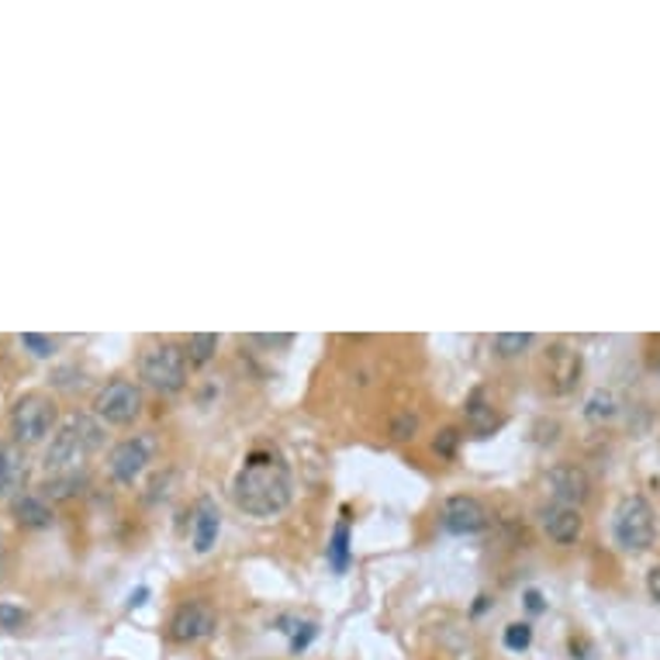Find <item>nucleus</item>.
<instances>
[{
	"label": "nucleus",
	"mask_w": 660,
	"mask_h": 660,
	"mask_svg": "<svg viewBox=\"0 0 660 660\" xmlns=\"http://www.w3.org/2000/svg\"><path fill=\"white\" fill-rule=\"evenodd\" d=\"M222 533V512L211 499H201L191 512V547L198 553H211Z\"/></svg>",
	"instance_id": "ddd939ff"
},
{
	"label": "nucleus",
	"mask_w": 660,
	"mask_h": 660,
	"mask_svg": "<svg viewBox=\"0 0 660 660\" xmlns=\"http://www.w3.org/2000/svg\"><path fill=\"white\" fill-rule=\"evenodd\" d=\"M488 508L474 499V494H454L443 502V529L454 536H470L488 526Z\"/></svg>",
	"instance_id": "1a4fd4ad"
},
{
	"label": "nucleus",
	"mask_w": 660,
	"mask_h": 660,
	"mask_svg": "<svg viewBox=\"0 0 660 660\" xmlns=\"http://www.w3.org/2000/svg\"><path fill=\"white\" fill-rule=\"evenodd\" d=\"M481 391L470 398V405H467V422H470V429H474L478 436H484V433H491L494 426H499V418H494V409L491 405H484L481 402Z\"/></svg>",
	"instance_id": "a211bd4d"
},
{
	"label": "nucleus",
	"mask_w": 660,
	"mask_h": 660,
	"mask_svg": "<svg viewBox=\"0 0 660 660\" xmlns=\"http://www.w3.org/2000/svg\"><path fill=\"white\" fill-rule=\"evenodd\" d=\"M284 633H291V650L298 653L315 640V623H294V629H284Z\"/></svg>",
	"instance_id": "393cba45"
},
{
	"label": "nucleus",
	"mask_w": 660,
	"mask_h": 660,
	"mask_svg": "<svg viewBox=\"0 0 660 660\" xmlns=\"http://www.w3.org/2000/svg\"><path fill=\"white\" fill-rule=\"evenodd\" d=\"M647 588H650V595H653V602H660V563L650 571V578H647Z\"/></svg>",
	"instance_id": "cd10ccee"
},
{
	"label": "nucleus",
	"mask_w": 660,
	"mask_h": 660,
	"mask_svg": "<svg viewBox=\"0 0 660 660\" xmlns=\"http://www.w3.org/2000/svg\"><path fill=\"white\" fill-rule=\"evenodd\" d=\"M616 412H619V405H616V398H612L608 391H595L592 398H588V405H584V415L592 422L616 418Z\"/></svg>",
	"instance_id": "aec40b11"
},
{
	"label": "nucleus",
	"mask_w": 660,
	"mask_h": 660,
	"mask_svg": "<svg viewBox=\"0 0 660 660\" xmlns=\"http://www.w3.org/2000/svg\"><path fill=\"white\" fill-rule=\"evenodd\" d=\"M578 373H581V357H578V353L568 349V346H553V353H550V381H553V391L568 394L574 388V381H578Z\"/></svg>",
	"instance_id": "2eb2a0df"
},
{
	"label": "nucleus",
	"mask_w": 660,
	"mask_h": 660,
	"mask_svg": "<svg viewBox=\"0 0 660 660\" xmlns=\"http://www.w3.org/2000/svg\"><path fill=\"white\" fill-rule=\"evenodd\" d=\"M29 484V454L18 443L0 450V502H14Z\"/></svg>",
	"instance_id": "9b49d317"
},
{
	"label": "nucleus",
	"mask_w": 660,
	"mask_h": 660,
	"mask_svg": "<svg viewBox=\"0 0 660 660\" xmlns=\"http://www.w3.org/2000/svg\"><path fill=\"white\" fill-rule=\"evenodd\" d=\"M457 446H460V433L457 429H443L439 436H436V443H433V450L439 454V457H457Z\"/></svg>",
	"instance_id": "b1692460"
},
{
	"label": "nucleus",
	"mask_w": 660,
	"mask_h": 660,
	"mask_svg": "<svg viewBox=\"0 0 660 660\" xmlns=\"http://www.w3.org/2000/svg\"><path fill=\"white\" fill-rule=\"evenodd\" d=\"M529 644H533V626L529 623H512L505 629V647L508 650L523 653V650H529Z\"/></svg>",
	"instance_id": "4be33fe9"
},
{
	"label": "nucleus",
	"mask_w": 660,
	"mask_h": 660,
	"mask_svg": "<svg viewBox=\"0 0 660 660\" xmlns=\"http://www.w3.org/2000/svg\"><path fill=\"white\" fill-rule=\"evenodd\" d=\"M4 568H8V547L4 539H0V578H4Z\"/></svg>",
	"instance_id": "c756f323"
},
{
	"label": "nucleus",
	"mask_w": 660,
	"mask_h": 660,
	"mask_svg": "<svg viewBox=\"0 0 660 660\" xmlns=\"http://www.w3.org/2000/svg\"><path fill=\"white\" fill-rule=\"evenodd\" d=\"M219 629V612L208 602H183L170 619V640L177 644H201Z\"/></svg>",
	"instance_id": "6e6552de"
},
{
	"label": "nucleus",
	"mask_w": 660,
	"mask_h": 660,
	"mask_svg": "<svg viewBox=\"0 0 660 660\" xmlns=\"http://www.w3.org/2000/svg\"><path fill=\"white\" fill-rule=\"evenodd\" d=\"M526 602H529V608H533V612H544V595H539V592H533V588H529V592H526Z\"/></svg>",
	"instance_id": "c85d7f7f"
},
{
	"label": "nucleus",
	"mask_w": 660,
	"mask_h": 660,
	"mask_svg": "<svg viewBox=\"0 0 660 660\" xmlns=\"http://www.w3.org/2000/svg\"><path fill=\"white\" fill-rule=\"evenodd\" d=\"M653 508L644 494H626V499L616 505V515H612V539L616 547L626 553H644L653 544Z\"/></svg>",
	"instance_id": "20e7f679"
},
{
	"label": "nucleus",
	"mask_w": 660,
	"mask_h": 660,
	"mask_svg": "<svg viewBox=\"0 0 660 660\" xmlns=\"http://www.w3.org/2000/svg\"><path fill=\"white\" fill-rule=\"evenodd\" d=\"M544 533L553 539L557 547L578 544L581 533H584L581 508H571V505H550V508H544Z\"/></svg>",
	"instance_id": "f8f14e48"
},
{
	"label": "nucleus",
	"mask_w": 660,
	"mask_h": 660,
	"mask_svg": "<svg viewBox=\"0 0 660 660\" xmlns=\"http://www.w3.org/2000/svg\"><path fill=\"white\" fill-rule=\"evenodd\" d=\"M547 491L553 505H584L588 494H592V481H588V474L578 467V463H557L550 474H547Z\"/></svg>",
	"instance_id": "9d476101"
},
{
	"label": "nucleus",
	"mask_w": 660,
	"mask_h": 660,
	"mask_svg": "<svg viewBox=\"0 0 660 660\" xmlns=\"http://www.w3.org/2000/svg\"><path fill=\"white\" fill-rule=\"evenodd\" d=\"M93 415L104 426H132L143 415V391L132 381H108L98 394H93Z\"/></svg>",
	"instance_id": "423d86ee"
},
{
	"label": "nucleus",
	"mask_w": 660,
	"mask_h": 660,
	"mask_svg": "<svg viewBox=\"0 0 660 660\" xmlns=\"http://www.w3.org/2000/svg\"><path fill=\"white\" fill-rule=\"evenodd\" d=\"M104 450V426L90 415H69L53 433L45 450V474L53 478H80V470L93 454Z\"/></svg>",
	"instance_id": "f03ea898"
},
{
	"label": "nucleus",
	"mask_w": 660,
	"mask_h": 660,
	"mask_svg": "<svg viewBox=\"0 0 660 660\" xmlns=\"http://www.w3.org/2000/svg\"><path fill=\"white\" fill-rule=\"evenodd\" d=\"M415 426H418V422H415V415H409V418H402V422H398L394 436H398V439H409V436L415 433Z\"/></svg>",
	"instance_id": "bb28decb"
},
{
	"label": "nucleus",
	"mask_w": 660,
	"mask_h": 660,
	"mask_svg": "<svg viewBox=\"0 0 660 660\" xmlns=\"http://www.w3.org/2000/svg\"><path fill=\"white\" fill-rule=\"evenodd\" d=\"M533 333H499L494 336V353L499 357H518V353H526L533 346Z\"/></svg>",
	"instance_id": "6ab92c4d"
},
{
	"label": "nucleus",
	"mask_w": 660,
	"mask_h": 660,
	"mask_svg": "<svg viewBox=\"0 0 660 660\" xmlns=\"http://www.w3.org/2000/svg\"><path fill=\"white\" fill-rule=\"evenodd\" d=\"M294 499L291 467L270 450H256L246 457L239 474L232 478V502L253 518H273Z\"/></svg>",
	"instance_id": "f257e3e1"
},
{
	"label": "nucleus",
	"mask_w": 660,
	"mask_h": 660,
	"mask_svg": "<svg viewBox=\"0 0 660 660\" xmlns=\"http://www.w3.org/2000/svg\"><path fill=\"white\" fill-rule=\"evenodd\" d=\"M153 454H156V439L149 433L122 439L108 454V474H111V481L135 484L138 478H143V470L153 463Z\"/></svg>",
	"instance_id": "0eeeda50"
},
{
	"label": "nucleus",
	"mask_w": 660,
	"mask_h": 660,
	"mask_svg": "<svg viewBox=\"0 0 660 660\" xmlns=\"http://www.w3.org/2000/svg\"><path fill=\"white\" fill-rule=\"evenodd\" d=\"M21 346H25L29 353H32V357L35 360H49L53 357V353H56V339L53 336H38V333H25V336H21Z\"/></svg>",
	"instance_id": "412c9836"
},
{
	"label": "nucleus",
	"mask_w": 660,
	"mask_h": 660,
	"mask_svg": "<svg viewBox=\"0 0 660 660\" xmlns=\"http://www.w3.org/2000/svg\"><path fill=\"white\" fill-rule=\"evenodd\" d=\"M215 349H219V336H211V333H194L191 339H187V346H183V353H187V360H191V367L211 363V357H215Z\"/></svg>",
	"instance_id": "f3484780"
},
{
	"label": "nucleus",
	"mask_w": 660,
	"mask_h": 660,
	"mask_svg": "<svg viewBox=\"0 0 660 660\" xmlns=\"http://www.w3.org/2000/svg\"><path fill=\"white\" fill-rule=\"evenodd\" d=\"M187 367H191V360L177 343H153L138 360L143 381L159 394H180L187 388Z\"/></svg>",
	"instance_id": "7ed1b4c3"
},
{
	"label": "nucleus",
	"mask_w": 660,
	"mask_h": 660,
	"mask_svg": "<svg viewBox=\"0 0 660 660\" xmlns=\"http://www.w3.org/2000/svg\"><path fill=\"white\" fill-rule=\"evenodd\" d=\"M249 343H259V346H291L294 336H249Z\"/></svg>",
	"instance_id": "a878e982"
},
{
	"label": "nucleus",
	"mask_w": 660,
	"mask_h": 660,
	"mask_svg": "<svg viewBox=\"0 0 660 660\" xmlns=\"http://www.w3.org/2000/svg\"><path fill=\"white\" fill-rule=\"evenodd\" d=\"M328 563H333L336 574H346V568H349V523L346 518H339L333 529V539H328Z\"/></svg>",
	"instance_id": "dca6fc26"
},
{
	"label": "nucleus",
	"mask_w": 660,
	"mask_h": 660,
	"mask_svg": "<svg viewBox=\"0 0 660 660\" xmlns=\"http://www.w3.org/2000/svg\"><path fill=\"white\" fill-rule=\"evenodd\" d=\"M56 429V402L49 394H25L11 409V436L18 446H35Z\"/></svg>",
	"instance_id": "39448f33"
},
{
	"label": "nucleus",
	"mask_w": 660,
	"mask_h": 660,
	"mask_svg": "<svg viewBox=\"0 0 660 660\" xmlns=\"http://www.w3.org/2000/svg\"><path fill=\"white\" fill-rule=\"evenodd\" d=\"M11 508H14L18 523L29 526V529H49V526H53V508H49V502H45L42 494H35V491H25L21 499H14Z\"/></svg>",
	"instance_id": "4468645a"
},
{
	"label": "nucleus",
	"mask_w": 660,
	"mask_h": 660,
	"mask_svg": "<svg viewBox=\"0 0 660 660\" xmlns=\"http://www.w3.org/2000/svg\"><path fill=\"white\" fill-rule=\"evenodd\" d=\"M25 608H18L11 602H0V629H21L25 626Z\"/></svg>",
	"instance_id": "5701e85b"
}]
</instances>
